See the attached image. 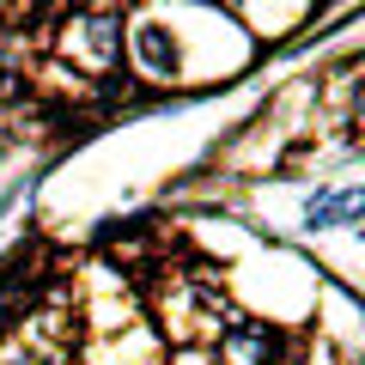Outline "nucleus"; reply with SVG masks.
<instances>
[{"instance_id": "1", "label": "nucleus", "mask_w": 365, "mask_h": 365, "mask_svg": "<svg viewBox=\"0 0 365 365\" xmlns=\"http://www.w3.org/2000/svg\"><path fill=\"white\" fill-rule=\"evenodd\" d=\"M220 353L225 365H280L287 359V341L274 323H250V317H232L220 329Z\"/></svg>"}, {"instance_id": "2", "label": "nucleus", "mask_w": 365, "mask_h": 365, "mask_svg": "<svg viewBox=\"0 0 365 365\" xmlns=\"http://www.w3.org/2000/svg\"><path fill=\"white\" fill-rule=\"evenodd\" d=\"M134 61H140V73H153V79H177V73H182L177 31L158 25V19H146V25L134 31Z\"/></svg>"}, {"instance_id": "3", "label": "nucleus", "mask_w": 365, "mask_h": 365, "mask_svg": "<svg viewBox=\"0 0 365 365\" xmlns=\"http://www.w3.org/2000/svg\"><path fill=\"white\" fill-rule=\"evenodd\" d=\"M73 31H79L86 43H67V49L86 55L91 73H110V67H116V13H79Z\"/></svg>"}, {"instance_id": "4", "label": "nucleus", "mask_w": 365, "mask_h": 365, "mask_svg": "<svg viewBox=\"0 0 365 365\" xmlns=\"http://www.w3.org/2000/svg\"><path fill=\"white\" fill-rule=\"evenodd\" d=\"M359 213H365V189L359 195H353V189L347 195H317L311 207H304V232H329L335 220H359Z\"/></svg>"}, {"instance_id": "5", "label": "nucleus", "mask_w": 365, "mask_h": 365, "mask_svg": "<svg viewBox=\"0 0 365 365\" xmlns=\"http://www.w3.org/2000/svg\"><path fill=\"white\" fill-rule=\"evenodd\" d=\"M353 116H365V79H359V91H353Z\"/></svg>"}]
</instances>
